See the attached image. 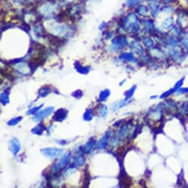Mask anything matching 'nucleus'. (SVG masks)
Returning <instances> with one entry per match:
<instances>
[{
  "instance_id": "1",
  "label": "nucleus",
  "mask_w": 188,
  "mask_h": 188,
  "mask_svg": "<svg viewBox=\"0 0 188 188\" xmlns=\"http://www.w3.org/2000/svg\"><path fill=\"white\" fill-rule=\"evenodd\" d=\"M125 27L127 31L132 32H137L140 30V25L138 22L137 17L134 13H131L127 17L125 22Z\"/></svg>"
},
{
  "instance_id": "2",
  "label": "nucleus",
  "mask_w": 188,
  "mask_h": 188,
  "mask_svg": "<svg viewBox=\"0 0 188 188\" xmlns=\"http://www.w3.org/2000/svg\"><path fill=\"white\" fill-rule=\"evenodd\" d=\"M70 159H71V153H68L65 154L59 161L57 162L55 165H53V168H52L53 173H57L59 171H61L62 169L64 168L68 165V163L70 161Z\"/></svg>"
},
{
  "instance_id": "3",
  "label": "nucleus",
  "mask_w": 188,
  "mask_h": 188,
  "mask_svg": "<svg viewBox=\"0 0 188 188\" xmlns=\"http://www.w3.org/2000/svg\"><path fill=\"white\" fill-rule=\"evenodd\" d=\"M41 152L46 157L53 159L61 156L63 153V150L56 148H46L41 149Z\"/></svg>"
},
{
  "instance_id": "4",
  "label": "nucleus",
  "mask_w": 188,
  "mask_h": 188,
  "mask_svg": "<svg viewBox=\"0 0 188 188\" xmlns=\"http://www.w3.org/2000/svg\"><path fill=\"white\" fill-rule=\"evenodd\" d=\"M53 111H54V108L53 106H50L48 108H45V109L42 110L40 112H38V114H36L35 116L33 117L32 118V120L33 121L38 122L40 121V120H42L43 119L46 118V117H48L50 115L53 113Z\"/></svg>"
},
{
  "instance_id": "5",
  "label": "nucleus",
  "mask_w": 188,
  "mask_h": 188,
  "mask_svg": "<svg viewBox=\"0 0 188 188\" xmlns=\"http://www.w3.org/2000/svg\"><path fill=\"white\" fill-rule=\"evenodd\" d=\"M10 151L14 156L18 154L21 150V143L17 138H13L9 142Z\"/></svg>"
},
{
  "instance_id": "6",
  "label": "nucleus",
  "mask_w": 188,
  "mask_h": 188,
  "mask_svg": "<svg viewBox=\"0 0 188 188\" xmlns=\"http://www.w3.org/2000/svg\"><path fill=\"white\" fill-rule=\"evenodd\" d=\"M68 115V111L64 108H59L55 112L54 115L53 117V120L54 121L57 122H62L63 120H66Z\"/></svg>"
},
{
  "instance_id": "7",
  "label": "nucleus",
  "mask_w": 188,
  "mask_h": 188,
  "mask_svg": "<svg viewBox=\"0 0 188 188\" xmlns=\"http://www.w3.org/2000/svg\"><path fill=\"white\" fill-rule=\"evenodd\" d=\"M112 44H113L114 48L116 50H118L119 49H121V47H124L127 44V39L124 36L116 38L112 41Z\"/></svg>"
},
{
  "instance_id": "8",
  "label": "nucleus",
  "mask_w": 188,
  "mask_h": 188,
  "mask_svg": "<svg viewBox=\"0 0 188 188\" xmlns=\"http://www.w3.org/2000/svg\"><path fill=\"white\" fill-rule=\"evenodd\" d=\"M159 8V5L156 0H151L149 2V9L151 10V14L153 16H156V15L158 13Z\"/></svg>"
},
{
  "instance_id": "9",
  "label": "nucleus",
  "mask_w": 188,
  "mask_h": 188,
  "mask_svg": "<svg viewBox=\"0 0 188 188\" xmlns=\"http://www.w3.org/2000/svg\"><path fill=\"white\" fill-rule=\"evenodd\" d=\"M95 142H96L95 139H91L89 142L86 143V144L82 147L81 148L82 152L84 153H88L90 152V151L92 150V148H94V144H95Z\"/></svg>"
},
{
  "instance_id": "10",
  "label": "nucleus",
  "mask_w": 188,
  "mask_h": 188,
  "mask_svg": "<svg viewBox=\"0 0 188 188\" xmlns=\"http://www.w3.org/2000/svg\"><path fill=\"white\" fill-rule=\"evenodd\" d=\"M75 68L79 73L84 74V75L89 73V72L91 70L90 67H83L82 65H80V63H79L78 61H76L75 63Z\"/></svg>"
},
{
  "instance_id": "11",
  "label": "nucleus",
  "mask_w": 188,
  "mask_h": 188,
  "mask_svg": "<svg viewBox=\"0 0 188 188\" xmlns=\"http://www.w3.org/2000/svg\"><path fill=\"white\" fill-rule=\"evenodd\" d=\"M108 138H109V133H106L103 137L100 139V141L97 143V148L98 149H103V148H106L107 142H108Z\"/></svg>"
},
{
  "instance_id": "12",
  "label": "nucleus",
  "mask_w": 188,
  "mask_h": 188,
  "mask_svg": "<svg viewBox=\"0 0 188 188\" xmlns=\"http://www.w3.org/2000/svg\"><path fill=\"white\" fill-rule=\"evenodd\" d=\"M45 130H46L45 125L42 123H39L32 129V134H36V135H41V134H43V132H44Z\"/></svg>"
},
{
  "instance_id": "13",
  "label": "nucleus",
  "mask_w": 188,
  "mask_h": 188,
  "mask_svg": "<svg viewBox=\"0 0 188 188\" xmlns=\"http://www.w3.org/2000/svg\"><path fill=\"white\" fill-rule=\"evenodd\" d=\"M127 100H121V101H119L115 102V103H113L111 106V110L113 111H116L117 110H119L120 108H121L122 107H123L124 106H125L127 103Z\"/></svg>"
},
{
  "instance_id": "14",
  "label": "nucleus",
  "mask_w": 188,
  "mask_h": 188,
  "mask_svg": "<svg viewBox=\"0 0 188 188\" xmlns=\"http://www.w3.org/2000/svg\"><path fill=\"white\" fill-rule=\"evenodd\" d=\"M173 24H174V20L173 17L170 16L167 18L166 19H165V21L163 22L162 27L163 28L166 29V30H171V29L174 27Z\"/></svg>"
},
{
  "instance_id": "15",
  "label": "nucleus",
  "mask_w": 188,
  "mask_h": 188,
  "mask_svg": "<svg viewBox=\"0 0 188 188\" xmlns=\"http://www.w3.org/2000/svg\"><path fill=\"white\" fill-rule=\"evenodd\" d=\"M52 92V89L49 86H44L41 87L39 91V95L41 97H44L47 96L48 94H50Z\"/></svg>"
},
{
  "instance_id": "16",
  "label": "nucleus",
  "mask_w": 188,
  "mask_h": 188,
  "mask_svg": "<svg viewBox=\"0 0 188 188\" xmlns=\"http://www.w3.org/2000/svg\"><path fill=\"white\" fill-rule=\"evenodd\" d=\"M132 49L136 53H137L138 55H141L143 53V49L141 46V44L137 42V41H134L132 44Z\"/></svg>"
},
{
  "instance_id": "17",
  "label": "nucleus",
  "mask_w": 188,
  "mask_h": 188,
  "mask_svg": "<svg viewBox=\"0 0 188 188\" xmlns=\"http://www.w3.org/2000/svg\"><path fill=\"white\" fill-rule=\"evenodd\" d=\"M120 58L123 61H126L129 62H132L135 60L134 55L132 53H122L120 56Z\"/></svg>"
},
{
  "instance_id": "18",
  "label": "nucleus",
  "mask_w": 188,
  "mask_h": 188,
  "mask_svg": "<svg viewBox=\"0 0 188 188\" xmlns=\"http://www.w3.org/2000/svg\"><path fill=\"white\" fill-rule=\"evenodd\" d=\"M110 94H111V92H110V91L108 90V89H104V90H103L101 93H100L99 98H98V101L103 102V101H106L107 98L109 97Z\"/></svg>"
},
{
  "instance_id": "19",
  "label": "nucleus",
  "mask_w": 188,
  "mask_h": 188,
  "mask_svg": "<svg viewBox=\"0 0 188 188\" xmlns=\"http://www.w3.org/2000/svg\"><path fill=\"white\" fill-rule=\"evenodd\" d=\"M85 161H86L85 157H84V155L80 154L75 159V162H74V163H75V165H76L77 167H80V166H82V165H84V164H85Z\"/></svg>"
},
{
  "instance_id": "20",
  "label": "nucleus",
  "mask_w": 188,
  "mask_h": 188,
  "mask_svg": "<svg viewBox=\"0 0 188 188\" xmlns=\"http://www.w3.org/2000/svg\"><path fill=\"white\" fill-rule=\"evenodd\" d=\"M0 100H1V103H2L3 105H6L9 103V92H4L1 94V97H0Z\"/></svg>"
},
{
  "instance_id": "21",
  "label": "nucleus",
  "mask_w": 188,
  "mask_h": 188,
  "mask_svg": "<svg viewBox=\"0 0 188 188\" xmlns=\"http://www.w3.org/2000/svg\"><path fill=\"white\" fill-rule=\"evenodd\" d=\"M99 113H100V115H101L102 117L106 118V117H107V115H108V107H107L106 106H105V105L101 106L99 108Z\"/></svg>"
},
{
  "instance_id": "22",
  "label": "nucleus",
  "mask_w": 188,
  "mask_h": 188,
  "mask_svg": "<svg viewBox=\"0 0 188 188\" xmlns=\"http://www.w3.org/2000/svg\"><path fill=\"white\" fill-rule=\"evenodd\" d=\"M127 133H128V128L127 126H125V125H124V126L122 127L121 129L119 131L118 137H117L120 138V139H123V138L125 137V136L127 135Z\"/></svg>"
},
{
  "instance_id": "23",
  "label": "nucleus",
  "mask_w": 188,
  "mask_h": 188,
  "mask_svg": "<svg viewBox=\"0 0 188 188\" xmlns=\"http://www.w3.org/2000/svg\"><path fill=\"white\" fill-rule=\"evenodd\" d=\"M93 118V114L92 109H87L84 115V120L87 121H91Z\"/></svg>"
},
{
  "instance_id": "24",
  "label": "nucleus",
  "mask_w": 188,
  "mask_h": 188,
  "mask_svg": "<svg viewBox=\"0 0 188 188\" xmlns=\"http://www.w3.org/2000/svg\"><path fill=\"white\" fill-rule=\"evenodd\" d=\"M22 120V117H21V116L16 117H15V118L11 119V120L8 122V124L9 125H11V126H13V125H17V124H18Z\"/></svg>"
},
{
  "instance_id": "25",
  "label": "nucleus",
  "mask_w": 188,
  "mask_h": 188,
  "mask_svg": "<svg viewBox=\"0 0 188 188\" xmlns=\"http://www.w3.org/2000/svg\"><path fill=\"white\" fill-rule=\"evenodd\" d=\"M43 106H44V105L41 104V105H40V106H36V107H34V108H30V109L29 110V111H27V115H36V114L37 113V112L41 109V108Z\"/></svg>"
},
{
  "instance_id": "26",
  "label": "nucleus",
  "mask_w": 188,
  "mask_h": 188,
  "mask_svg": "<svg viewBox=\"0 0 188 188\" xmlns=\"http://www.w3.org/2000/svg\"><path fill=\"white\" fill-rule=\"evenodd\" d=\"M137 12L141 15H146L148 13V9L145 6H139L137 8Z\"/></svg>"
},
{
  "instance_id": "27",
  "label": "nucleus",
  "mask_w": 188,
  "mask_h": 188,
  "mask_svg": "<svg viewBox=\"0 0 188 188\" xmlns=\"http://www.w3.org/2000/svg\"><path fill=\"white\" fill-rule=\"evenodd\" d=\"M122 184L124 185V187H129L132 184V180L129 177L125 176H122Z\"/></svg>"
},
{
  "instance_id": "28",
  "label": "nucleus",
  "mask_w": 188,
  "mask_h": 188,
  "mask_svg": "<svg viewBox=\"0 0 188 188\" xmlns=\"http://www.w3.org/2000/svg\"><path fill=\"white\" fill-rule=\"evenodd\" d=\"M75 171H76V168H75V167H70V168L67 169L66 171L64 172L63 176H64L65 177H69V176H70L72 174H73L74 173H75Z\"/></svg>"
},
{
  "instance_id": "29",
  "label": "nucleus",
  "mask_w": 188,
  "mask_h": 188,
  "mask_svg": "<svg viewBox=\"0 0 188 188\" xmlns=\"http://www.w3.org/2000/svg\"><path fill=\"white\" fill-rule=\"evenodd\" d=\"M144 44L145 45L146 47L148 48H151L153 46V41L150 38H146V39H144Z\"/></svg>"
},
{
  "instance_id": "30",
  "label": "nucleus",
  "mask_w": 188,
  "mask_h": 188,
  "mask_svg": "<svg viewBox=\"0 0 188 188\" xmlns=\"http://www.w3.org/2000/svg\"><path fill=\"white\" fill-rule=\"evenodd\" d=\"M136 88H137V87L134 86V87H133L132 89H130L129 90H128L127 92H125V97H126V99H128V98H130L131 97H132L134 92H135Z\"/></svg>"
},
{
  "instance_id": "31",
  "label": "nucleus",
  "mask_w": 188,
  "mask_h": 188,
  "mask_svg": "<svg viewBox=\"0 0 188 188\" xmlns=\"http://www.w3.org/2000/svg\"><path fill=\"white\" fill-rule=\"evenodd\" d=\"M72 96L74 97L77 98V99H79V98H80L83 96V92L80 90H77L75 92L72 93Z\"/></svg>"
},
{
  "instance_id": "32",
  "label": "nucleus",
  "mask_w": 188,
  "mask_h": 188,
  "mask_svg": "<svg viewBox=\"0 0 188 188\" xmlns=\"http://www.w3.org/2000/svg\"><path fill=\"white\" fill-rule=\"evenodd\" d=\"M184 80V78L183 77V78H182V79H181V80H179V81L177 82L176 84L175 87H174V88H173V89H174V90H175V91H176L177 89H179V88H180L181 86H182V84H183Z\"/></svg>"
},
{
  "instance_id": "33",
  "label": "nucleus",
  "mask_w": 188,
  "mask_h": 188,
  "mask_svg": "<svg viewBox=\"0 0 188 188\" xmlns=\"http://www.w3.org/2000/svg\"><path fill=\"white\" fill-rule=\"evenodd\" d=\"M174 89H170V90H168V92H165L164 93V94H162V95L161 96V98H164V97H168V96H169V95H170V94H172V93H173V92H174Z\"/></svg>"
},
{
  "instance_id": "34",
  "label": "nucleus",
  "mask_w": 188,
  "mask_h": 188,
  "mask_svg": "<svg viewBox=\"0 0 188 188\" xmlns=\"http://www.w3.org/2000/svg\"><path fill=\"white\" fill-rule=\"evenodd\" d=\"M56 142H57V143H58V144L61 145H65L68 144L70 141H68V140H63V139H62V140H56Z\"/></svg>"
},
{
  "instance_id": "35",
  "label": "nucleus",
  "mask_w": 188,
  "mask_h": 188,
  "mask_svg": "<svg viewBox=\"0 0 188 188\" xmlns=\"http://www.w3.org/2000/svg\"><path fill=\"white\" fill-rule=\"evenodd\" d=\"M177 92L179 94H183V93L188 92V88H185V89H177Z\"/></svg>"
},
{
  "instance_id": "36",
  "label": "nucleus",
  "mask_w": 188,
  "mask_h": 188,
  "mask_svg": "<svg viewBox=\"0 0 188 188\" xmlns=\"http://www.w3.org/2000/svg\"><path fill=\"white\" fill-rule=\"evenodd\" d=\"M165 2H173L174 0H164Z\"/></svg>"
}]
</instances>
